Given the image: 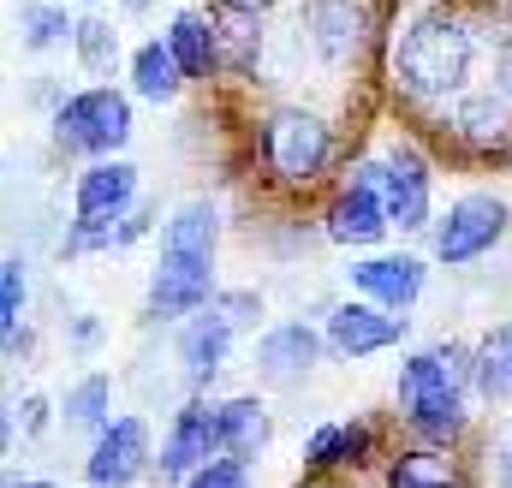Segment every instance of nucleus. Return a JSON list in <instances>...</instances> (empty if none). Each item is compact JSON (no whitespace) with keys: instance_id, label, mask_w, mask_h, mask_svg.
<instances>
[{"instance_id":"obj_1","label":"nucleus","mask_w":512,"mask_h":488,"mask_svg":"<svg viewBox=\"0 0 512 488\" xmlns=\"http://www.w3.org/2000/svg\"><path fill=\"white\" fill-rule=\"evenodd\" d=\"M477 18L459 6H429L417 12L399 42H393V84L411 108H447L465 84H471V66H477Z\"/></svg>"},{"instance_id":"obj_2","label":"nucleus","mask_w":512,"mask_h":488,"mask_svg":"<svg viewBox=\"0 0 512 488\" xmlns=\"http://www.w3.org/2000/svg\"><path fill=\"white\" fill-rule=\"evenodd\" d=\"M465 393H471V346L441 340L429 352H411L399 364V423L411 429V441L453 447L471 429Z\"/></svg>"},{"instance_id":"obj_3","label":"nucleus","mask_w":512,"mask_h":488,"mask_svg":"<svg viewBox=\"0 0 512 488\" xmlns=\"http://www.w3.org/2000/svg\"><path fill=\"white\" fill-rule=\"evenodd\" d=\"M262 173L286 191H310L328 167H334V125L310 108H274L262 114V137H256Z\"/></svg>"},{"instance_id":"obj_4","label":"nucleus","mask_w":512,"mask_h":488,"mask_svg":"<svg viewBox=\"0 0 512 488\" xmlns=\"http://www.w3.org/2000/svg\"><path fill=\"white\" fill-rule=\"evenodd\" d=\"M131 131H137L131 125V96H120L114 84H90V90L54 102V143L66 155H90V161L120 155L131 143Z\"/></svg>"},{"instance_id":"obj_5","label":"nucleus","mask_w":512,"mask_h":488,"mask_svg":"<svg viewBox=\"0 0 512 488\" xmlns=\"http://www.w3.org/2000/svg\"><path fill=\"white\" fill-rule=\"evenodd\" d=\"M507 227H512L507 197H495V191H465L459 203H447L441 221H429V244H435V256H441L447 268H459V262L489 256L495 244L507 239Z\"/></svg>"},{"instance_id":"obj_6","label":"nucleus","mask_w":512,"mask_h":488,"mask_svg":"<svg viewBox=\"0 0 512 488\" xmlns=\"http://www.w3.org/2000/svg\"><path fill=\"white\" fill-rule=\"evenodd\" d=\"M447 137L459 143L465 161L489 167V161H512V90L501 84H483V90H459L453 96V114L441 108Z\"/></svg>"},{"instance_id":"obj_7","label":"nucleus","mask_w":512,"mask_h":488,"mask_svg":"<svg viewBox=\"0 0 512 488\" xmlns=\"http://www.w3.org/2000/svg\"><path fill=\"white\" fill-rule=\"evenodd\" d=\"M298 36L316 48L322 66H352V60H364V54L376 48L382 30H376L370 0H310Z\"/></svg>"},{"instance_id":"obj_8","label":"nucleus","mask_w":512,"mask_h":488,"mask_svg":"<svg viewBox=\"0 0 512 488\" xmlns=\"http://www.w3.org/2000/svg\"><path fill=\"white\" fill-rule=\"evenodd\" d=\"M215 298V256H173L161 250L149 268V322H185L191 310H203Z\"/></svg>"},{"instance_id":"obj_9","label":"nucleus","mask_w":512,"mask_h":488,"mask_svg":"<svg viewBox=\"0 0 512 488\" xmlns=\"http://www.w3.org/2000/svg\"><path fill=\"white\" fill-rule=\"evenodd\" d=\"M435 167L417 143H399L387 155V179H382V209H387V227L399 233H429L435 221Z\"/></svg>"},{"instance_id":"obj_10","label":"nucleus","mask_w":512,"mask_h":488,"mask_svg":"<svg viewBox=\"0 0 512 488\" xmlns=\"http://www.w3.org/2000/svg\"><path fill=\"white\" fill-rule=\"evenodd\" d=\"M221 453V405H209L203 393L197 399H185L179 405V417H173V429H167V441H161V459L149 465L161 483H185L197 465H209Z\"/></svg>"},{"instance_id":"obj_11","label":"nucleus","mask_w":512,"mask_h":488,"mask_svg":"<svg viewBox=\"0 0 512 488\" xmlns=\"http://www.w3.org/2000/svg\"><path fill=\"white\" fill-rule=\"evenodd\" d=\"M411 334L405 310H382V304H334L328 310V352L334 358H376L387 346H399Z\"/></svg>"},{"instance_id":"obj_12","label":"nucleus","mask_w":512,"mask_h":488,"mask_svg":"<svg viewBox=\"0 0 512 488\" xmlns=\"http://www.w3.org/2000/svg\"><path fill=\"white\" fill-rule=\"evenodd\" d=\"M149 429L137 417H108V429L96 435L90 447V465H84V483L90 488H131L137 477H149Z\"/></svg>"},{"instance_id":"obj_13","label":"nucleus","mask_w":512,"mask_h":488,"mask_svg":"<svg viewBox=\"0 0 512 488\" xmlns=\"http://www.w3.org/2000/svg\"><path fill=\"white\" fill-rule=\"evenodd\" d=\"M131 203H137V167L114 161V155L90 161L72 185V221H84V227H114Z\"/></svg>"},{"instance_id":"obj_14","label":"nucleus","mask_w":512,"mask_h":488,"mask_svg":"<svg viewBox=\"0 0 512 488\" xmlns=\"http://www.w3.org/2000/svg\"><path fill=\"white\" fill-rule=\"evenodd\" d=\"M233 340H239V328H233L215 304L191 310L185 328H179V369H185V381H191V387H209V381L227 369V358H233Z\"/></svg>"},{"instance_id":"obj_15","label":"nucleus","mask_w":512,"mask_h":488,"mask_svg":"<svg viewBox=\"0 0 512 488\" xmlns=\"http://www.w3.org/2000/svg\"><path fill=\"white\" fill-rule=\"evenodd\" d=\"M382 453V435L376 423H322L310 441H304V471L310 477H334V471H370Z\"/></svg>"},{"instance_id":"obj_16","label":"nucleus","mask_w":512,"mask_h":488,"mask_svg":"<svg viewBox=\"0 0 512 488\" xmlns=\"http://www.w3.org/2000/svg\"><path fill=\"white\" fill-rule=\"evenodd\" d=\"M322 334L310 328V322H274L262 340H256V369H262V381H274V387H298L310 369L322 364Z\"/></svg>"},{"instance_id":"obj_17","label":"nucleus","mask_w":512,"mask_h":488,"mask_svg":"<svg viewBox=\"0 0 512 488\" xmlns=\"http://www.w3.org/2000/svg\"><path fill=\"white\" fill-rule=\"evenodd\" d=\"M346 280H352V292H364L382 310H411L423 298V280L429 274H423L417 256H358L346 268Z\"/></svg>"},{"instance_id":"obj_18","label":"nucleus","mask_w":512,"mask_h":488,"mask_svg":"<svg viewBox=\"0 0 512 488\" xmlns=\"http://www.w3.org/2000/svg\"><path fill=\"white\" fill-rule=\"evenodd\" d=\"M322 233L334 244H352V250H370L382 244L393 227H387V209H382V191H364V185H340L322 209Z\"/></svg>"},{"instance_id":"obj_19","label":"nucleus","mask_w":512,"mask_h":488,"mask_svg":"<svg viewBox=\"0 0 512 488\" xmlns=\"http://www.w3.org/2000/svg\"><path fill=\"white\" fill-rule=\"evenodd\" d=\"M209 30H215V78L251 84L262 66V18L233 12V6H209Z\"/></svg>"},{"instance_id":"obj_20","label":"nucleus","mask_w":512,"mask_h":488,"mask_svg":"<svg viewBox=\"0 0 512 488\" xmlns=\"http://www.w3.org/2000/svg\"><path fill=\"white\" fill-rule=\"evenodd\" d=\"M382 488H465V465L453 459V447H405L382 465Z\"/></svg>"},{"instance_id":"obj_21","label":"nucleus","mask_w":512,"mask_h":488,"mask_svg":"<svg viewBox=\"0 0 512 488\" xmlns=\"http://www.w3.org/2000/svg\"><path fill=\"white\" fill-rule=\"evenodd\" d=\"M161 42H167V54L179 60L185 84H209V78H215V30H209V12H197V6H179Z\"/></svg>"},{"instance_id":"obj_22","label":"nucleus","mask_w":512,"mask_h":488,"mask_svg":"<svg viewBox=\"0 0 512 488\" xmlns=\"http://www.w3.org/2000/svg\"><path fill=\"white\" fill-rule=\"evenodd\" d=\"M215 244H221V209L209 197L179 203L161 227V250H173V256H215Z\"/></svg>"},{"instance_id":"obj_23","label":"nucleus","mask_w":512,"mask_h":488,"mask_svg":"<svg viewBox=\"0 0 512 488\" xmlns=\"http://www.w3.org/2000/svg\"><path fill=\"white\" fill-rule=\"evenodd\" d=\"M471 387H477L489 405H507L512 399V322L489 328V334L471 346Z\"/></svg>"},{"instance_id":"obj_24","label":"nucleus","mask_w":512,"mask_h":488,"mask_svg":"<svg viewBox=\"0 0 512 488\" xmlns=\"http://www.w3.org/2000/svg\"><path fill=\"white\" fill-rule=\"evenodd\" d=\"M268 447V405L256 393H239V399H221V453L233 459H256Z\"/></svg>"},{"instance_id":"obj_25","label":"nucleus","mask_w":512,"mask_h":488,"mask_svg":"<svg viewBox=\"0 0 512 488\" xmlns=\"http://www.w3.org/2000/svg\"><path fill=\"white\" fill-rule=\"evenodd\" d=\"M131 90H137V102H179L185 72H179V60L167 54V42H161V36H155V42H143V48L131 54Z\"/></svg>"},{"instance_id":"obj_26","label":"nucleus","mask_w":512,"mask_h":488,"mask_svg":"<svg viewBox=\"0 0 512 488\" xmlns=\"http://www.w3.org/2000/svg\"><path fill=\"white\" fill-rule=\"evenodd\" d=\"M108 417H114V381L108 375H84L78 387H66V399H60L66 435H102Z\"/></svg>"},{"instance_id":"obj_27","label":"nucleus","mask_w":512,"mask_h":488,"mask_svg":"<svg viewBox=\"0 0 512 488\" xmlns=\"http://www.w3.org/2000/svg\"><path fill=\"white\" fill-rule=\"evenodd\" d=\"M72 48H78V66H84L90 78H114V72H120V30H114V18L84 12V18L72 24Z\"/></svg>"},{"instance_id":"obj_28","label":"nucleus","mask_w":512,"mask_h":488,"mask_svg":"<svg viewBox=\"0 0 512 488\" xmlns=\"http://www.w3.org/2000/svg\"><path fill=\"white\" fill-rule=\"evenodd\" d=\"M72 12H66V0H30V6H18V36H24V48L30 54H48V48H60V42H72Z\"/></svg>"},{"instance_id":"obj_29","label":"nucleus","mask_w":512,"mask_h":488,"mask_svg":"<svg viewBox=\"0 0 512 488\" xmlns=\"http://www.w3.org/2000/svg\"><path fill=\"white\" fill-rule=\"evenodd\" d=\"M24 256H0V352H18L24 346V298H30V280H24Z\"/></svg>"},{"instance_id":"obj_30","label":"nucleus","mask_w":512,"mask_h":488,"mask_svg":"<svg viewBox=\"0 0 512 488\" xmlns=\"http://www.w3.org/2000/svg\"><path fill=\"white\" fill-rule=\"evenodd\" d=\"M185 488H251V459H233V453H215L209 465H197Z\"/></svg>"},{"instance_id":"obj_31","label":"nucleus","mask_w":512,"mask_h":488,"mask_svg":"<svg viewBox=\"0 0 512 488\" xmlns=\"http://www.w3.org/2000/svg\"><path fill=\"white\" fill-rule=\"evenodd\" d=\"M209 304H215V310H221L239 334L262 322V298H256V292H221V286H215V298H209Z\"/></svg>"},{"instance_id":"obj_32","label":"nucleus","mask_w":512,"mask_h":488,"mask_svg":"<svg viewBox=\"0 0 512 488\" xmlns=\"http://www.w3.org/2000/svg\"><path fill=\"white\" fill-rule=\"evenodd\" d=\"M149 221H155V209H149V203H131L126 215L114 221V250H126V244H137L143 233H149Z\"/></svg>"},{"instance_id":"obj_33","label":"nucleus","mask_w":512,"mask_h":488,"mask_svg":"<svg viewBox=\"0 0 512 488\" xmlns=\"http://www.w3.org/2000/svg\"><path fill=\"white\" fill-rule=\"evenodd\" d=\"M18 411H24V417H18V429H24L30 441H36V435H48V411H54V405H48L42 393H24V405H18Z\"/></svg>"},{"instance_id":"obj_34","label":"nucleus","mask_w":512,"mask_h":488,"mask_svg":"<svg viewBox=\"0 0 512 488\" xmlns=\"http://www.w3.org/2000/svg\"><path fill=\"white\" fill-rule=\"evenodd\" d=\"M382 179H387V161H376V155L352 161V173H346V185H364V191H382Z\"/></svg>"},{"instance_id":"obj_35","label":"nucleus","mask_w":512,"mask_h":488,"mask_svg":"<svg viewBox=\"0 0 512 488\" xmlns=\"http://www.w3.org/2000/svg\"><path fill=\"white\" fill-rule=\"evenodd\" d=\"M495 84H501V90H512V30H501V36H495Z\"/></svg>"},{"instance_id":"obj_36","label":"nucleus","mask_w":512,"mask_h":488,"mask_svg":"<svg viewBox=\"0 0 512 488\" xmlns=\"http://www.w3.org/2000/svg\"><path fill=\"white\" fill-rule=\"evenodd\" d=\"M72 346H78V352L102 346V322H96V316H78V322H72Z\"/></svg>"},{"instance_id":"obj_37","label":"nucleus","mask_w":512,"mask_h":488,"mask_svg":"<svg viewBox=\"0 0 512 488\" xmlns=\"http://www.w3.org/2000/svg\"><path fill=\"white\" fill-rule=\"evenodd\" d=\"M215 6H233V12H256V18H268V12L286 6V0H215Z\"/></svg>"},{"instance_id":"obj_38","label":"nucleus","mask_w":512,"mask_h":488,"mask_svg":"<svg viewBox=\"0 0 512 488\" xmlns=\"http://www.w3.org/2000/svg\"><path fill=\"white\" fill-rule=\"evenodd\" d=\"M495 488H512V453H501V459H495Z\"/></svg>"},{"instance_id":"obj_39","label":"nucleus","mask_w":512,"mask_h":488,"mask_svg":"<svg viewBox=\"0 0 512 488\" xmlns=\"http://www.w3.org/2000/svg\"><path fill=\"white\" fill-rule=\"evenodd\" d=\"M6 447H12V411L0 405V459H6Z\"/></svg>"},{"instance_id":"obj_40","label":"nucleus","mask_w":512,"mask_h":488,"mask_svg":"<svg viewBox=\"0 0 512 488\" xmlns=\"http://www.w3.org/2000/svg\"><path fill=\"white\" fill-rule=\"evenodd\" d=\"M6 488H60V483H48V477H12Z\"/></svg>"},{"instance_id":"obj_41","label":"nucleus","mask_w":512,"mask_h":488,"mask_svg":"<svg viewBox=\"0 0 512 488\" xmlns=\"http://www.w3.org/2000/svg\"><path fill=\"white\" fill-rule=\"evenodd\" d=\"M304 488H334V483H328V477H316V483H304Z\"/></svg>"},{"instance_id":"obj_42","label":"nucleus","mask_w":512,"mask_h":488,"mask_svg":"<svg viewBox=\"0 0 512 488\" xmlns=\"http://www.w3.org/2000/svg\"><path fill=\"white\" fill-rule=\"evenodd\" d=\"M12 477H18V471H0V488H6V483H12Z\"/></svg>"}]
</instances>
